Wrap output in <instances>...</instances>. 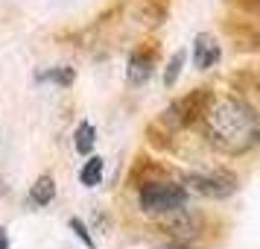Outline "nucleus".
Returning <instances> with one entry per match:
<instances>
[{
  "mask_svg": "<svg viewBox=\"0 0 260 249\" xmlns=\"http://www.w3.org/2000/svg\"><path fill=\"white\" fill-rule=\"evenodd\" d=\"M205 144L222 155H248L260 144L257 108L240 94L213 97L199 118Z\"/></svg>",
  "mask_w": 260,
  "mask_h": 249,
  "instance_id": "nucleus-1",
  "label": "nucleus"
},
{
  "mask_svg": "<svg viewBox=\"0 0 260 249\" xmlns=\"http://www.w3.org/2000/svg\"><path fill=\"white\" fill-rule=\"evenodd\" d=\"M190 202V193L178 179H149L138 185V211L143 217H164L170 211H178Z\"/></svg>",
  "mask_w": 260,
  "mask_h": 249,
  "instance_id": "nucleus-2",
  "label": "nucleus"
},
{
  "mask_svg": "<svg viewBox=\"0 0 260 249\" xmlns=\"http://www.w3.org/2000/svg\"><path fill=\"white\" fill-rule=\"evenodd\" d=\"M158 223V232L173 240V243H184L187 249H202V237L208 235V214L193 208V205H184L178 211H170L164 217L155 220Z\"/></svg>",
  "mask_w": 260,
  "mask_h": 249,
  "instance_id": "nucleus-3",
  "label": "nucleus"
},
{
  "mask_svg": "<svg viewBox=\"0 0 260 249\" xmlns=\"http://www.w3.org/2000/svg\"><path fill=\"white\" fill-rule=\"evenodd\" d=\"M190 197H202V200H228L240 190V176L222 167H199V170H187L178 179Z\"/></svg>",
  "mask_w": 260,
  "mask_h": 249,
  "instance_id": "nucleus-4",
  "label": "nucleus"
},
{
  "mask_svg": "<svg viewBox=\"0 0 260 249\" xmlns=\"http://www.w3.org/2000/svg\"><path fill=\"white\" fill-rule=\"evenodd\" d=\"M211 100H213L211 88H196V91H190V94L173 100V103L161 112V123H164L167 129H173V132H181V129H187V126H196L199 118H202V112L208 108Z\"/></svg>",
  "mask_w": 260,
  "mask_h": 249,
  "instance_id": "nucleus-5",
  "label": "nucleus"
},
{
  "mask_svg": "<svg viewBox=\"0 0 260 249\" xmlns=\"http://www.w3.org/2000/svg\"><path fill=\"white\" fill-rule=\"evenodd\" d=\"M190 62L196 71H211L222 62V44L213 33H196L190 44Z\"/></svg>",
  "mask_w": 260,
  "mask_h": 249,
  "instance_id": "nucleus-6",
  "label": "nucleus"
},
{
  "mask_svg": "<svg viewBox=\"0 0 260 249\" xmlns=\"http://www.w3.org/2000/svg\"><path fill=\"white\" fill-rule=\"evenodd\" d=\"M155 68H158V53L155 50H135L126 62V82L132 88H141L152 79Z\"/></svg>",
  "mask_w": 260,
  "mask_h": 249,
  "instance_id": "nucleus-7",
  "label": "nucleus"
},
{
  "mask_svg": "<svg viewBox=\"0 0 260 249\" xmlns=\"http://www.w3.org/2000/svg\"><path fill=\"white\" fill-rule=\"evenodd\" d=\"M56 193H59V185H56V176L53 173H41V176L29 185L24 197V205L29 211H41V208H47L50 202L56 200Z\"/></svg>",
  "mask_w": 260,
  "mask_h": 249,
  "instance_id": "nucleus-8",
  "label": "nucleus"
},
{
  "mask_svg": "<svg viewBox=\"0 0 260 249\" xmlns=\"http://www.w3.org/2000/svg\"><path fill=\"white\" fill-rule=\"evenodd\" d=\"M38 85H56V88H71L76 82V68L71 65H56V68H38L32 76Z\"/></svg>",
  "mask_w": 260,
  "mask_h": 249,
  "instance_id": "nucleus-9",
  "label": "nucleus"
},
{
  "mask_svg": "<svg viewBox=\"0 0 260 249\" xmlns=\"http://www.w3.org/2000/svg\"><path fill=\"white\" fill-rule=\"evenodd\" d=\"M103 176H106V161L103 155H85V164L79 167V185L82 188H100L103 185Z\"/></svg>",
  "mask_w": 260,
  "mask_h": 249,
  "instance_id": "nucleus-10",
  "label": "nucleus"
},
{
  "mask_svg": "<svg viewBox=\"0 0 260 249\" xmlns=\"http://www.w3.org/2000/svg\"><path fill=\"white\" fill-rule=\"evenodd\" d=\"M94 147H96V126L88 123V120H82V123L76 126V132H73V150L79 155H91Z\"/></svg>",
  "mask_w": 260,
  "mask_h": 249,
  "instance_id": "nucleus-11",
  "label": "nucleus"
},
{
  "mask_svg": "<svg viewBox=\"0 0 260 249\" xmlns=\"http://www.w3.org/2000/svg\"><path fill=\"white\" fill-rule=\"evenodd\" d=\"M184 65H187V50H176L164 65V88H176V82L181 79V73H184Z\"/></svg>",
  "mask_w": 260,
  "mask_h": 249,
  "instance_id": "nucleus-12",
  "label": "nucleus"
},
{
  "mask_svg": "<svg viewBox=\"0 0 260 249\" xmlns=\"http://www.w3.org/2000/svg\"><path fill=\"white\" fill-rule=\"evenodd\" d=\"M68 229H71L73 237H76L85 249H96V237L91 235V226L85 223L82 217H76V214H73V217H68Z\"/></svg>",
  "mask_w": 260,
  "mask_h": 249,
  "instance_id": "nucleus-13",
  "label": "nucleus"
},
{
  "mask_svg": "<svg viewBox=\"0 0 260 249\" xmlns=\"http://www.w3.org/2000/svg\"><path fill=\"white\" fill-rule=\"evenodd\" d=\"M0 249H12V240H9V232L0 229Z\"/></svg>",
  "mask_w": 260,
  "mask_h": 249,
  "instance_id": "nucleus-14",
  "label": "nucleus"
}]
</instances>
